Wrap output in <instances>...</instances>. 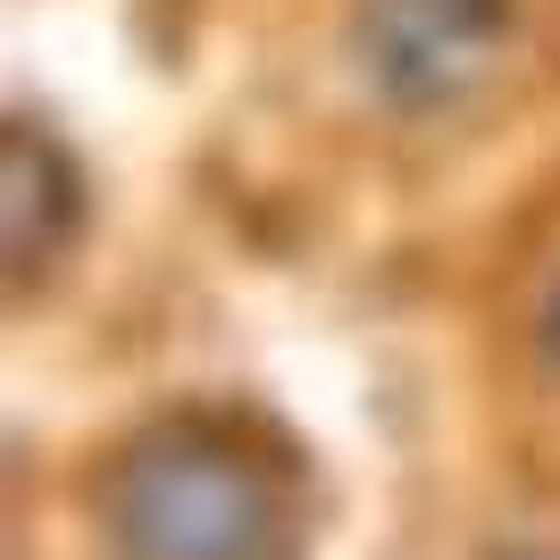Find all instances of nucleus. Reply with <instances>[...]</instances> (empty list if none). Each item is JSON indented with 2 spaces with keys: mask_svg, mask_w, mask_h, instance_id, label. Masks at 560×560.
I'll use <instances>...</instances> for the list:
<instances>
[{
  "mask_svg": "<svg viewBox=\"0 0 560 560\" xmlns=\"http://www.w3.org/2000/svg\"><path fill=\"white\" fill-rule=\"evenodd\" d=\"M527 9L518 0H360L351 9V68L376 109L410 126L477 117L518 75Z\"/></svg>",
  "mask_w": 560,
  "mask_h": 560,
  "instance_id": "2",
  "label": "nucleus"
},
{
  "mask_svg": "<svg viewBox=\"0 0 560 560\" xmlns=\"http://www.w3.org/2000/svg\"><path fill=\"white\" fill-rule=\"evenodd\" d=\"M93 518L117 560H302L310 468L259 410L185 401L101 460Z\"/></svg>",
  "mask_w": 560,
  "mask_h": 560,
  "instance_id": "1",
  "label": "nucleus"
},
{
  "mask_svg": "<svg viewBox=\"0 0 560 560\" xmlns=\"http://www.w3.org/2000/svg\"><path fill=\"white\" fill-rule=\"evenodd\" d=\"M544 351H552V369H560V277H552V293H544Z\"/></svg>",
  "mask_w": 560,
  "mask_h": 560,
  "instance_id": "4",
  "label": "nucleus"
},
{
  "mask_svg": "<svg viewBox=\"0 0 560 560\" xmlns=\"http://www.w3.org/2000/svg\"><path fill=\"white\" fill-rule=\"evenodd\" d=\"M84 234V167L43 117H9L0 135V252H9V293H43L68 268Z\"/></svg>",
  "mask_w": 560,
  "mask_h": 560,
  "instance_id": "3",
  "label": "nucleus"
}]
</instances>
